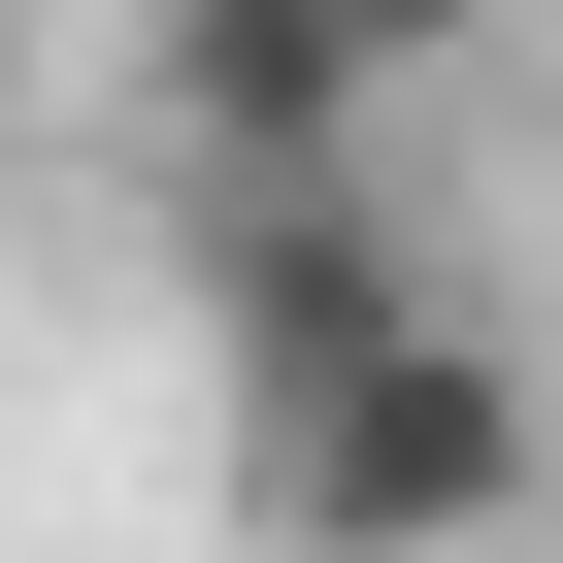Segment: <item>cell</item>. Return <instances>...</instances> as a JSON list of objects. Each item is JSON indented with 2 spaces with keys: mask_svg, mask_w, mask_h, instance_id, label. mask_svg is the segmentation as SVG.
<instances>
[{
  "mask_svg": "<svg viewBox=\"0 0 563 563\" xmlns=\"http://www.w3.org/2000/svg\"><path fill=\"white\" fill-rule=\"evenodd\" d=\"M563 497L530 365L464 299H332V332H232V530L265 563H497Z\"/></svg>",
  "mask_w": 563,
  "mask_h": 563,
  "instance_id": "cell-1",
  "label": "cell"
},
{
  "mask_svg": "<svg viewBox=\"0 0 563 563\" xmlns=\"http://www.w3.org/2000/svg\"><path fill=\"white\" fill-rule=\"evenodd\" d=\"M166 166H199V199H299V166H365L332 0H166Z\"/></svg>",
  "mask_w": 563,
  "mask_h": 563,
  "instance_id": "cell-2",
  "label": "cell"
},
{
  "mask_svg": "<svg viewBox=\"0 0 563 563\" xmlns=\"http://www.w3.org/2000/svg\"><path fill=\"white\" fill-rule=\"evenodd\" d=\"M464 34H497V0H332V67H365V100H398V67H464Z\"/></svg>",
  "mask_w": 563,
  "mask_h": 563,
  "instance_id": "cell-3",
  "label": "cell"
},
{
  "mask_svg": "<svg viewBox=\"0 0 563 563\" xmlns=\"http://www.w3.org/2000/svg\"><path fill=\"white\" fill-rule=\"evenodd\" d=\"M0 133H34V0H0Z\"/></svg>",
  "mask_w": 563,
  "mask_h": 563,
  "instance_id": "cell-4",
  "label": "cell"
}]
</instances>
